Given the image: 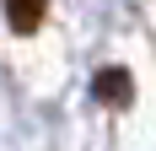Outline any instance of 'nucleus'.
I'll use <instances>...</instances> for the list:
<instances>
[{
    "label": "nucleus",
    "mask_w": 156,
    "mask_h": 151,
    "mask_svg": "<svg viewBox=\"0 0 156 151\" xmlns=\"http://www.w3.org/2000/svg\"><path fill=\"white\" fill-rule=\"evenodd\" d=\"M48 16V0H5V22L16 32H38Z\"/></svg>",
    "instance_id": "1"
},
{
    "label": "nucleus",
    "mask_w": 156,
    "mask_h": 151,
    "mask_svg": "<svg viewBox=\"0 0 156 151\" xmlns=\"http://www.w3.org/2000/svg\"><path fill=\"white\" fill-rule=\"evenodd\" d=\"M97 97H102V103H113V108H124L129 97H135L129 70H102V76H97Z\"/></svg>",
    "instance_id": "2"
}]
</instances>
